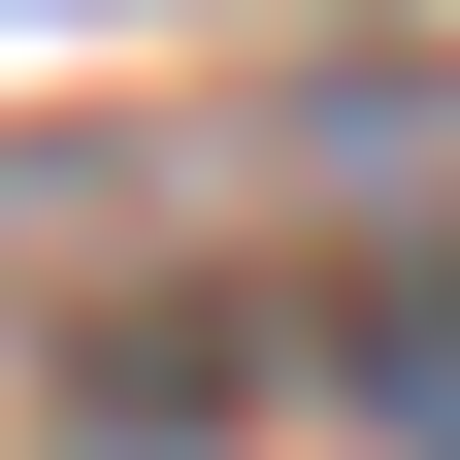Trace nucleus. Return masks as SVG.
I'll return each mask as SVG.
<instances>
[{
  "label": "nucleus",
  "instance_id": "1",
  "mask_svg": "<svg viewBox=\"0 0 460 460\" xmlns=\"http://www.w3.org/2000/svg\"><path fill=\"white\" fill-rule=\"evenodd\" d=\"M263 362H296L362 460H460V198H362L296 296H263Z\"/></svg>",
  "mask_w": 460,
  "mask_h": 460
}]
</instances>
